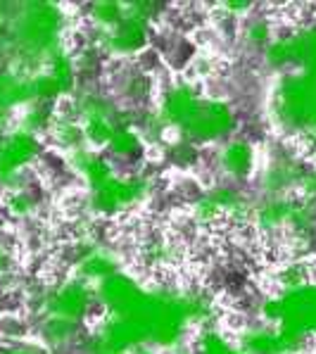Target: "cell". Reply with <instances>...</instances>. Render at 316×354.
Here are the masks:
<instances>
[{
	"label": "cell",
	"instance_id": "6da1fadb",
	"mask_svg": "<svg viewBox=\"0 0 316 354\" xmlns=\"http://www.w3.org/2000/svg\"><path fill=\"white\" fill-rule=\"evenodd\" d=\"M64 10L55 3H24L12 10L8 19L5 41L19 53L24 62H34L36 72L43 69L50 57L67 50L64 29H67Z\"/></svg>",
	"mask_w": 316,
	"mask_h": 354
},
{
	"label": "cell",
	"instance_id": "7a4b0ae2",
	"mask_svg": "<svg viewBox=\"0 0 316 354\" xmlns=\"http://www.w3.org/2000/svg\"><path fill=\"white\" fill-rule=\"evenodd\" d=\"M269 107L276 127L316 152V69L283 74L274 86Z\"/></svg>",
	"mask_w": 316,
	"mask_h": 354
},
{
	"label": "cell",
	"instance_id": "3957f363",
	"mask_svg": "<svg viewBox=\"0 0 316 354\" xmlns=\"http://www.w3.org/2000/svg\"><path fill=\"white\" fill-rule=\"evenodd\" d=\"M261 317L295 350H307L309 340L316 337V283L307 281L266 297L261 302Z\"/></svg>",
	"mask_w": 316,
	"mask_h": 354
},
{
	"label": "cell",
	"instance_id": "277c9868",
	"mask_svg": "<svg viewBox=\"0 0 316 354\" xmlns=\"http://www.w3.org/2000/svg\"><path fill=\"white\" fill-rule=\"evenodd\" d=\"M124 5H127V12L117 26L107 31H95V46L112 57H133L145 50L150 41V24L157 15L155 3L136 0V3Z\"/></svg>",
	"mask_w": 316,
	"mask_h": 354
},
{
	"label": "cell",
	"instance_id": "5b68a950",
	"mask_svg": "<svg viewBox=\"0 0 316 354\" xmlns=\"http://www.w3.org/2000/svg\"><path fill=\"white\" fill-rule=\"evenodd\" d=\"M69 110L79 119L86 136V145L93 150L107 148L110 138L122 124L129 122V117L119 110L110 97L93 93V91H81L72 97Z\"/></svg>",
	"mask_w": 316,
	"mask_h": 354
},
{
	"label": "cell",
	"instance_id": "8992f818",
	"mask_svg": "<svg viewBox=\"0 0 316 354\" xmlns=\"http://www.w3.org/2000/svg\"><path fill=\"white\" fill-rule=\"evenodd\" d=\"M155 178L148 174H114L110 181L89 193V207L97 216H122L150 198Z\"/></svg>",
	"mask_w": 316,
	"mask_h": 354
},
{
	"label": "cell",
	"instance_id": "52a82bcc",
	"mask_svg": "<svg viewBox=\"0 0 316 354\" xmlns=\"http://www.w3.org/2000/svg\"><path fill=\"white\" fill-rule=\"evenodd\" d=\"M238 117L233 112V107L221 97H200L198 105L193 107V112L183 119V124L176 131L181 133V138L190 140L195 145L205 143H216L221 138L236 131Z\"/></svg>",
	"mask_w": 316,
	"mask_h": 354
},
{
	"label": "cell",
	"instance_id": "ba28073f",
	"mask_svg": "<svg viewBox=\"0 0 316 354\" xmlns=\"http://www.w3.org/2000/svg\"><path fill=\"white\" fill-rule=\"evenodd\" d=\"M43 145L38 136L26 131H12V133L0 138V183L8 190L26 188V169L41 157Z\"/></svg>",
	"mask_w": 316,
	"mask_h": 354
},
{
	"label": "cell",
	"instance_id": "9c48e42d",
	"mask_svg": "<svg viewBox=\"0 0 316 354\" xmlns=\"http://www.w3.org/2000/svg\"><path fill=\"white\" fill-rule=\"evenodd\" d=\"M95 302V292L89 283L79 279H64L41 295V309L46 317H55L74 324H84Z\"/></svg>",
	"mask_w": 316,
	"mask_h": 354
},
{
	"label": "cell",
	"instance_id": "30bf717a",
	"mask_svg": "<svg viewBox=\"0 0 316 354\" xmlns=\"http://www.w3.org/2000/svg\"><path fill=\"white\" fill-rule=\"evenodd\" d=\"M264 57L274 69H316V26L274 38L264 48Z\"/></svg>",
	"mask_w": 316,
	"mask_h": 354
},
{
	"label": "cell",
	"instance_id": "8fae6325",
	"mask_svg": "<svg viewBox=\"0 0 316 354\" xmlns=\"http://www.w3.org/2000/svg\"><path fill=\"white\" fill-rule=\"evenodd\" d=\"M122 271V261L117 252L97 243L95 238H84L76 241V264H74V279L97 286L100 281Z\"/></svg>",
	"mask_w": 316,
	"mask_h": 354
},
{
	"label": "cell",
	"instance_id": "7c38bea8",
	"mask_svg": "<svg viewBox=\"0 0 316 354\" xmlns=\"http://www.w3.org/2000/svg\"><path fill=\"white\" fill-rule=\"evenodd\" d=\"M148 288L143 286L138 279H133L127 271H119V274L110 276V279L100 281L97 286H93L95 292V302L102 307L105 317H112V314H122L127 309L133 307L143 292Z\"/></svg>",
	"mask_w": 316,
	"mask_h": 354
},
{
	"label": "cell",
	"instance_id": "4fadbf2b",
	"mask_svg": "<svg viewBox=\"0 0 316 354\" xmlns=\"http://www.w3.org/2000/svg\"><path fill=\"white\" fill-rule=\"evenodd\" d=\"M203 97L198 84L193 81H174V84L167 86L165 95L160 100V107H157V117L162 119L167 129H178L183 124V119L193 112V107L198 105V100Z\"/></svg>",
	"mask_w": 316,
	"mask_h": 354
},
{
	"label": "cell",
	"instance_id": "5bb4252c",
	"mask_svg": "<svg viewBox=\"0 0 316 354\" xmlns=\"http://www.w3.org/2000/svg\"><path fill=\"white\" fill-rule=\"evenodd\" d=\"M67 162H69V167H72V171L76 174V176H81L86 183H89V190L102 186V183L110 181L114 174H117L112 167V162L105 160L100 152L89 148V145L69 152Z\"/></svg>",
	"mask_w": 316,
	"mask_h": 354
},
{
	"label": "cell",
	"instance_id": "9a60e30c",
	"mask_svg": "<svg viewBox=\"0 0 316 354\" xmlns=\"http://www.w3.org/2000/svg\"><path fill=\"white\" fill-rule=\"evenodd\" d=\"M219 167L226 176L236 178V181H245L257 171V150L248 140H228L219 150Z\"/></svg>",
	"mask_w": 316,
	"mask_h": 354
},
{
	"label": "cell",
	"instance_id": "2e32d148",
	"mask_svg": "<svg viewBox=\"0 0 316 354\" xmlns=\"http://www.w3.org/2000/svg\"><path fill=\"white\" fill-rule=\"evenodd\" d=\"M304 167L299 165L295 157H281L274 160L266 171L261 174V188L269 198H281V195H290L297 190L299 176H302Z\"/></svg>",
	"mask_w": 316,
	"mask_h": 354
},
{
	"label": "cell",
	"instance_id": "e0dca14e",
	"mask_svg": "<svg viewBox=\"0 0 316 354\" xmlns=\"http://www.w3.org/2000/svg\"><path fill=\"white\" fill-rule=\"evenodd\" d=\"M238 347L245 354H299V350L283 340L276 328H248L241 333Z\"/></svg>",
	"mask_w": 316,
	"mask_h": 354
},
{
	"label": "cell",
	"instance_id": "ac0fdd59",
	"mask_svg": "<svg viewBox=\"0 0 316 354\" xmlns=\"http://www.w3.org/2000/svg\"><path fill=\"white\" fill-rule=\"evenodd\" d=\"M299 198L292 195H281V198H266L259 207H254V224L261 231H279V228H288L290 216L297 207Z\"/></svg>",
	"mask_w": 316,
	"mask_h": 354
},
{
	"label": "cell",
	"instance_id": "d6986e66",
	"mask_svg": "<svg viewBox=\"0 0 316 354\" xmlns=\"http://www.w3.org/2000/svg\"><path fill=\"white\" fill-rule=\"evenodd\" d=\"M140 257L150 269H169L181 259V250L165 233H155L140 248Z\"/></svg>",
	"mask_w": 316,
	"mask_h": 354
},
{
	"label": "cell",
	"instance_id": "ffe728a7",
	"mask_svg": "<svg viewBox=\"0 0 316 354\" xmlns=\"http://www.w3.org/2000/svg\"><path fill=\"white\" fill-rule=\"evenodd\" d=\"M50 136H53V140H55L59 148L67 150V155L86 145L84 129H81L79 119L74 117L72 110H69V112L55 110V117H53V124H50Z\"/></svg>",
	"mask_w": 316,
	"mask_h": 354
},
{
	"label": "cell",
	"instance_id": "44dd1931",
	"mask_svg": "<svg viewBox=\"0 0 316 354\" xmlns=\"http://www.w3.org/2000/svg\"><path fill=\"white\" fill-rule=\"evenodd\" d=\"M107 150H110L112 157H119V160H138L145 150V136L131 122H127L114 131L110 143H107Z\"/></svg>",
	"mask_w": 316,
	"mask_h": 354
},
{
	"label": "cell",
	"instance_id": "7402d4cb",
	"mask_svg": "<svg viewBox=\"0 0 316 354\" xmlns=\"http://www.w3.org/2000/svg\"><path fill=\"white\" fill-rule=\"evenodd\" d=\"M89 12H91V21L95 24V31H107L124 19L127 5L119 3V0H97V3L91 5Z\"/></svg>",
	"mask_w": 316,
	"mask_h": 354
},
{
	"label": "cell",
	"instance_id": "603a6c76",
	"mask_svg": "<svg viewBox=\"0 0 316 354\" xmlns=\"http://www.w3.org/2000/svg\"><path fill=\"white\" fill-rule=\"evenodd\" d=\"M198 354H245L238 342H233L228 335H223L216 328H203L198 333Z\"/></svg>",
	"mask_w": 316,
	"mask_h": 354
},
{
	"label": "cell",
	"instance_id": "cb8c5ba5",
	"mask_svg": "<svg viewBox=\"0 0 316 354\" xmlns=\"http://www.w3.org/2000/svg\"><path fill=\"white\" fill-rule=\"evenodd\" d=\"M81 330V324H74V321H64V319H55V317H46L41 326V333H43V340L53 347H59V345H67L72 342Z\"/></svg>",
	"mask_w": 316,
	"mask_h": 354
},
{
	"label": "cell",
	"instance_id": "d4e9b609",
	"mask_svg": "<svg viewBox=\"0 0 316 354\" xmlns=\"http://www.w3.org/2000/svg\"><path fill=\"white\" fill-rule=\"evenodd\" d=\"M167 155H169V160H171L176 167L188 169L190 165H195V162H198V145L178 136L176 140H171V143H169Z\"/></svg>",
	"mask_w": 316,
	"mask_h": 354
},
{
	"label": "cell",
	"instance_id": "484cf974",
	"mask_svg": "<svg viewBox=\"0 0 316 354\" xmlns=\"http://www.w3.org/2000/svg\"><path fill=\"white\" fill-rule=\"evenodd\" d=\"M8 212L12 216L26 219L36 212V198L31 195L29 188H19V190H10L8 195Z\"/></svg>",
	"mask_w": 316,
	"mask_h": 354
},
{
	"label": "cell",
	"instance_id": "4316f807",
	"mask_svg": "<svg viewBox=\"0 0 316 354\" xmlns=\"http://www.w3.org/2000/svg\"><path fill=\"white\" fill-rule=\"evenodd\" d=\"M245 43L252 48H266L271 41H274V31H271V24L266 19H254L245 26L243 31Z\"/></svg>",
	"mask_w": 316,
	"mask_h": 354
},
{
	"label": "cell",
	"instance_id": "83f0119b",
	"mask_svg": "<svg viewBox=\"0 0 316 354\" xmlns=\"http://www.w3.org/2000/svg\"><path fill=\"white\" fill-rule=\"evenodd\" d=\"M297 193L299 200H304V203H316V167H304L297 183Z\"/></svg>",
	"mask_w": 316,
	"mask_h": 354
},
{
	"label": "cell",
	"instance_id": "f1b7e54d",
	"mask_svg": "<svg viewBox=\"0 0 316 354\" xmlns=\"http://www.w3.org/2000/svg\"><path fill=\"white\" fill-rule=\"evenodd\" d=\"M86 354H127V352L117 350V347L110 345L107 340H102L97 333H91L86 337Z\"/></svg>",
	"mask_w": 316,
	"mask_h": 354
},
{
	"label": "cell",
	"instance_id": "f546056e",
	"mask_svg": "<svg viewBox=\"0 0 316 354\" xmlns=\"http://www.w3.org/2000/svg\"><path fill=\"white\" fill-rule=\"evenodd\" d=\"M221 15H228V17H243L252 10V3L250 0H226V3L219 5Z\"/></svg>",
	"mask_w": 316,
	"mask_h": 354
},
{
	"label": "cell",
	"instance_id": "4dcf8cb0",
	"mask_svg": "<svg viewBox=\"0 0 316 354\" xmlns=\"http://www.w3.org/2000/svg\"><path fill=\"white\" fill-rule=\"evenodd\" d=\"M0 354H43V352L31 350V347H5V350H0Z\"/></svg>",
	"mask_w": 316,
	"mask_h": 354
},
{
	"label": "cell",
	"instance_id": "1f68e13d",
	"mask_svg": "<svg viewBox=\"0 0 316 354\" xmlns=\"http://www.w3.org/2000/svg\"><path fill=\"white\" fill-rule=\"evenodd\" d=\"M8 269H10V252H8V248L0 245V276H3Z\"/></svg>",
	"mask_w": 316,
	"mask_h": 354
},
{
	"label": "cell",
	"instance_id": "d6a6232c",
	"mask_svg": "<svg viewBox=\"0 0 316 354\" xmlns=\"http://www.w3.org/2000/svg\"><path fill=\"white\" fill-rule=\"evenodd\" d=\"M133 354H157L155 350H148V347H140V350H136Z\"/></svg>",
	"mask_w": 316,
	"mask_h": 354
}]
</instances>
